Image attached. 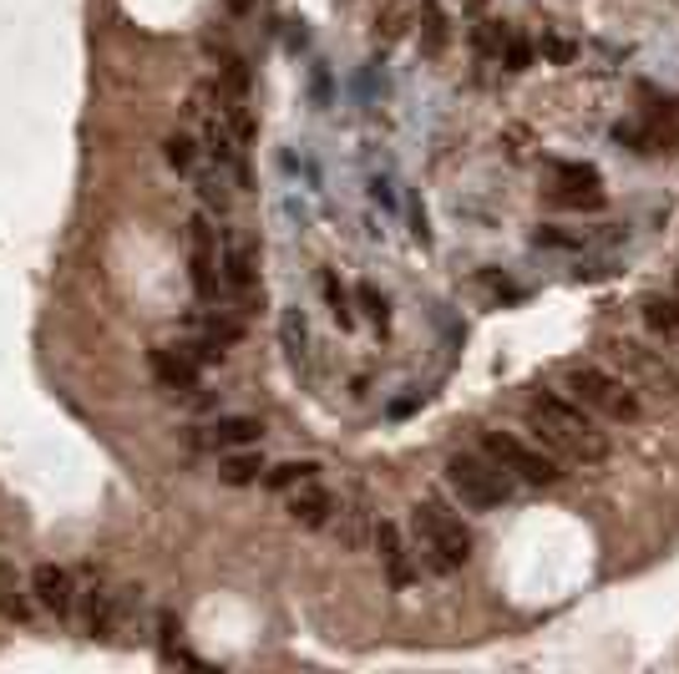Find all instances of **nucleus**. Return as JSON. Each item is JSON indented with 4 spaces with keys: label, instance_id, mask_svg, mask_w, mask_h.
Wrapping results in <instances>:
<instances>
[{
    "label": "nucleus",
    "instance_id": "obj_1",
    "mask_svg": "<svg viewBox=\"0 0 679 674\" xmlns=\"http://www.w3.org/2000/svg\"><path fill=\"white\" fill-rule=\"evenodd\" d=\"M528 426L538 431V441H543L558 462L598 467L608 456V437L598 431V421H593L578 401H563V396H553V391H532L528 396Z\"/></svg>",
    "mask_w": 679,
    "mask_h": 674
},
{
    "label": "nucleus",
    "instance_id": "obj_2",
    "mask_svg": "<svg viewBox=\"0 0 679 674\" xmlns=\"http://www.w3.org/2000/svg\"><path fill=\"white\" fill-rule=\"evenodd\" d=\"M411 528H416V553L427 557V568L452 573L472 557V528L461 523L446 502L427 498L411 507Z\"/></svg>",
    "mask_w": 679,
    "mask_h": 674
},
{
    "label": "nucleus",
    "instance_id": "obj_3",
    "mask_svg": "<svg viewBox=\"0 0 679 674\" xmlns=\"http://www.w3.org/2000/svg\"><path fill=\"white\" fill-rule=\"evenodd\" d=\"M446 482H452V492L461 498V507H477V513H487V507L507 502L513 498V487H517L487 452H457L446 462Z\"/></svg>",
    "mask_w": 679,
    "mask_h": 674
},
{
    "label": "nucleus",
    "instance_id": "obj_4",
    "mask_svg": "<svg viewBox=\"0 0 679 674\" xmlns=\"http://www.w3.org/2000/svg\"><path fill=\"white\" fill-rule=\"evenodd\" d=\"M563 381H568V391H573V401L583 410H598V416H608V421H634L639 416L634 391H629L624 381H614V376H604L598 366H568L563 370Z\"/></svg>",
    "mask_w": 679,
    "mask_h": 674
},
{
    "label": "nucleus",
    "instance_id": "obj_5",
    "mask_svg": "<svg viewBox=\"0 0 679 674\" xmlns=\"http://www.w3.org/2000/svg\"><path fill=\"white\" fill-rule=\"evenodd\" d=\"M482 452H487L492 462H497V467H503L513 482H522V487H553L563 477L558 456L538 452V446H522V441L507 437V431H487V437H482Z\"/></svg>",
    "mask_w": 679,
    "mask_h": 674
},
{
    "label": "nucleus",
    "instance_id": "obj_6",
    "mask_svg": "<svg viewBox=\"0 0 679 674\" xmlns=\"http://www.w3.org/2000/svg\"><path fill=\"white\" fill-rule=\"evenodd\" d=\"M188 249H193V290H198V299H213L219 294V229L208 223V213H193Z\"/></svg>",
    "mask_w": 679,
    "mask_h": 674
},
{
    "label": "nucleus",
    "instance_id": "obj_7",
    "mask_svg": "<svg viewBox=\"0 0 679 674\" xmlns=\"http://www.w3.org/2000/svg\"><path fill=\"white\" fill-rule=\"evenodd\" d=\"M198 355L188 351V345H158L152 351V376L163 381V391H177V396H188V391H198Z\"/></svg>",
    "mask_w": 679,
    "mask_h": 674
},
{
    "label": "nucleus",
    "instance_id": "obj_8",
    "mask_svg": "<svg viewBox=\"0 0 679 674\" xmlns=\"http://www.w3.org/2000/svg\"><path fill=\"white\" fill-rule=\"evenodd\" d=\"M30 593H36V603H41L46 614H57L66 618L76 609V584H72V573L57 568V563H41V568L30 573Z\"/></svg>",
    "mask_w": 679,
    "mask_h": 674
},
{
    "label": "nucleus",
    "instance_id": "obj_9",
    "mask_svg": "<svg viewBox=\"0 0 679 674\" xmlns=\"http://www.w3.org/2000/svg\"><path fill=\"white\" fill-rule=\"evenodd\" d=\"M259 437H264V426L254 421V416H219V421L203 426L193 441L208 446V452H238V446H259Z\"/></svg>",
    "mask_w": 679,
    "mask_h": 674
},
{
    "label": "nucleus",
    "instance_id": "obj_10",
    "mask_svg": "<svg viewBox=\"0 0 679 674\" xmlns=\"http://www.w3.org/2000/svg\"><path fill=\"white\" fill-rule=\"evenodd\" d=\"M553 177H558V204H604V183H598V168H589V162H558L553 168Z\"/></svg>",
    "mask_w": 679,
    "mask_h": 674
},
{
    "label": "nucleus",
    "instance_id": "obj_11",
    "mask_svg": "<svg viewBox=\"0 0 679 674\" xmlns=\"http://www.w3.org/2000/svg\"><path fill=\"white\" fill-rule=\"evenodd\" d=\"M330 513H335V498H330L314 477H305L299 487H289V517H295V523H305V528H325Z\"/></svg>",
    "mask_w": 679,
    "mask_h": 674
},
{
    "label": "nucleus",
    "instance_id": "obj_12",
    "mask_svg": "<svg viewBox=\"0 0 679 674\" xmlns=\"http://www.w3.org/2000/svg\"><path fill=\"white\" fill-rule=\"evenodd\" d=\"M375 548H381V563H385V573H391V584H396V588L411 584L416 568H411V553H406V542H400L396 523H381V528H375Z\"/></svg>",
    "mask_w": 679,
    "mask_h": 674
},
{
    "label": "nucleus",
    "instance_id": "obj_13",
    "mask_svg": "<svg viewBox=\"0 0 679 674\" xmlns=\"http://www.w3.org/2000/svg\"><path fill=\"white\" fill-rule=\"evenodd\" d=\"M223 284L234 294H249L254 290V259H249V249L238 244V238H229L223 244Z\"/></svg>",
    "mask_w": 679,
    "mask_h": 674
},
{
    "label": "nucleus",
    "instance_id": "obj_14",
    "mask_svg": "<svg viewBox=\"0 0 679 674\" xmlns=\"http://www.w3.org/2000/svg\"><path fill=\"white\" fill-rule=\"evenodd\" d=\"M644 324L659 335H679V294H650L644 299Z\"/></svg>",
    "mask_w": 679,
    "mask_h": 674
},
{
    "label": "nucleus",
    "instance_id": "obj_15",
    "mask_svg": "<svg viewBox=\"0 0 679 674\" xmlns=\"http://www.w3.org/2000/svg\"><path fill=\"white\" fill-rule=\"evenodd\" d=\"M259 471H264L259 452H249V446H244V452H229V456H223V471H219V477H223L229 487H249Z\"/></svg>",
    "mask_w": 679,
    "mask_h": 674
},
{
    "label": "nucleus",
    "instance_id": "obj_16",
    "mask_svg": "<svg viewBox=\"0 0 679 674\" xmlns=\"http://www.w3.org/2000/svg\"><path fill=\"white\" fill-rule=\"evenodd\" d=\"M314 462H284V467H274L269 471V487H274V492H289V487H299L305 482V477H314Z\"/></svg>",
    "mask_w": 679,
    "mask_h": 674
},
{
    "label": "nucleus",
    "instance_id": "obj_17",
    "mask_svg": "<svg viewBox=\"0 0 679 674\" xmlns=\"http://www.w3.org/2000/svg\"><path fill=\"white\" fill-rule=\"evenodd\" d=\"M0 614H15V618L26 614V603L15 599V573L5 563H0Z\"/></svg>",
    "mask_w": 679,
    "mask_h": 674
},
{
    "label": "nucleus",
    "instance_id": "obj_18",
    "mask_svg": "<svg viewBox=\"0 0 679 674\" xmlns=\"http://www.w3.org/2000/svg\"><path fill=\"white\" fill-rule=\"evenodd\" d=\"M163 147H168V162H173V168H193V137L173 133Z\"/></svg>",
    "mask_w": 679,
    "mask_h": 674
},
{
    "label": "nucleus",
    "instance_id": "obj_19",
    "mask_svg": "<svg viewBox=\"0 0 679 674\" xmlns=\"http://www.w3.org/2000/svg\"><path fill=\"white\" fill-rule=\"evenodd\" d=\"M325 294H330V309H335V320L345 324V330H350V324H355V315H350V299H345V290H340L335 279H325Z\"/></svg>",
    "mask_w": 679,
    "mask_h": 674
},
{
    "label": "nucleus",
    "instance_id": "obj_20",
    "mask_svg": "<svg viewBox=\"0 0 679 674\" xmlns=\"http://www.w3.org/2000/svg\"><path fill=\"white\" fill-rule=\"evenodd\" d=\"M360 305H366V315L375 324H385V294L375 290V284H360Z\"/></svg>",
    "mask_w": 679,
    "mask_h": 674
},
{
    "label": "nucleus",
    "instance_id": "obj_21",
    "mask_svg": "<svg viewBox=\"0 0 679 674\" xmlns=\"http://www.w3.org/2000/svg\"><path fill=\"white\" fill-rule=\"evenodd\" d=\"M284 340H289V351H295V355H305V320H299L295 309L284 315Z\"/></svg>",
    "mask_w": 679,
    "mask_h": 674
},
{
    "label": "nucleus",
    "instance_id": "obj_22",
    "mask_svg": "<svg viewBox=\"0 0 679 674\" xmlns=\"http://www.w3.org/2000/svg\"><path fill=\"white\" fill-rule=\"evenodd\" d=\"M528 61H532L528 41H507V66H513V72H528Z\"/></svg>",
    "mask_w": 679,
    "mask_h": 674
},
{
    "label": "nucleus",
    "instance_id": "obj_23",
    "mask_svg": "<svg viewBox=\"0 0 679 674\" xmlns=\"http://www.w3.org/2000/svg\"><path fill=\"white\" fill-rule=\"evenodd\" d=\"M547 57H558V61H568V57H573V46H568V41H547Z\"/></svg>",
    "mask_w": 679,
    "mask_h": 674
},
{
    "label": "nucleus",
    "instance_id": "obj_24",
    "mask_svg": "<svg viewBox=\"0 0 679 674\" xmlns=\"http://www.w3.org/2000/svg\"><path fill=\"white\" fill-rule=\"evenodd\" d=\"M254 5H259V0H229V11H234V15H249Z\"/></svg>",
    "mask_w": 679,
    "mask_h": 674
}]
</instances>
